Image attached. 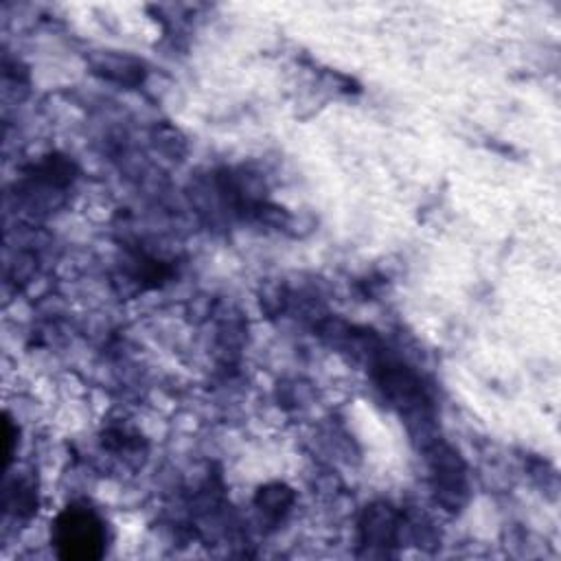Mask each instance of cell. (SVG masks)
I'll return each mask as SVG.
<instances>
[{
	"instance_id": "1",
	"label": "cell",
	"mask_w": 561,
	"mask_h": 561,
	"mask_svg": "<svg viewBox=\"0 0 561 561\" xmlns=\"http://www.w3.org/2000/svg\"><path fill=\"white\" fill-rule=\"evenodd\" d=\"M103 526L92 511L68 508L55 524V546L64 559H96L103 552Z\"/></svg>"
}]
</instances>
